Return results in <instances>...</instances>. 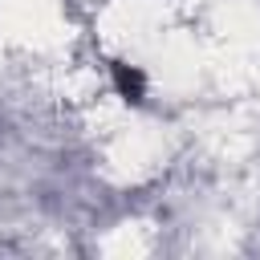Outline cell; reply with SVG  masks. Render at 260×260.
Returning a JSON list of instances; mask_svg holds the SVG:
<instances>
[{"instance_id":"6da1fadb","label":"cell","mask_w":260,"mask_h":260,"mask_svg":"<svg viewBox=\"0 0 260 260\" xmlns=\"http://www.w3.org/2000/svg\"><path fill=\"white\" fill-rule=\"evenodd\" d=\"M110 73H114V89L122 93V102H142L146 98V77H142V69L138 65H126V61H114L110 65Z\"/></svg>"}]
</instances>
